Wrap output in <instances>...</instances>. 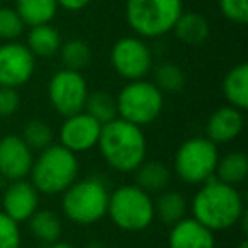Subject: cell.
<instances>
[{"label":"cell","mask_w":248,"mask_h":248,"mask_svg":"<svg viewBox=\"0 0 248 248\" xmlns=\"http://www.w3.org/2000/svg\"><path fill=\"white\" fill-rule=\"evenodd\" d=\"M189 209L194 219L213 233L236 226L247 213L240 190L234 186L221 182L216 177L201 184L192 196Z\"/></svg>","instance_id":"1"},{"label":"cell","mask_w":248,"mask_h":248,"mask_svg":"<svg viewBox=\"0 0 248 248\" xmlns=\"http://www.w3.org/2000/svg\"><path fill=\"white\" fill-rule=\"evenodd\" d=\"M97 148L112 170L133 173L146 160L148 141L140 126L116 117L102 124Z\"/></svg>","instance_id":"2"},{"label":"cell","mask_w":248,"mask_h":248,"mask_svg":"<svg viewBox=\"0 0 248 248\" xmlns=\"http://www.w3.org/2000/svg\"><path fill=\"white\" fill-rule=\"evenodd\" d=\"M80 173L78 156L66 150L65 146L49 145L41 150L31 167V182L39 194L45 196H58L63 194Z\"/></svg>","instance_id":"3"},{"label":"cell","mask_w":248,"mask_h":248,"mask_svg":"<svg viewBox=\"0 0 248 248\" xmlns=\"http://www.w3.org/2000/svg\"><path fill=\"white\" fill-rule=\"evenodd\" d=\"M109 187L100 177L77 179L62 194V211L77 226H92L107 216Z\"/></svg>","instance_id":"4"},{"label":"cell","mask_w":248,"mask_h":248,"mask_svg":"<svg viewBox=\"0 0 248 248\" xmlns=\"http://www.w3.org/2000/svg\"><path fill=\"white\" fill-rule=\"evenodd\" d=\"M184 12L182 0H126L124 17L143 39H155L172 32Z\"/></svg>","instance_id":"5"},{"label":"cell","mask_w":248,"mask_h":248,"mask_svg":"<svg viewBox=\"0 0 248 248\" xmlns=\"http://www.w3.org/2000/svg\"><path fill=\"white\" fill-rule=\"evenodd\" d=\"M107 216L121 231L126 233L145 231L155 221L153 197L135 184L121 186L109 194Z\"/></svg>","instance_id":"6"},{"label":"cell","mask_w":248,"mask_h":248,"mask_svg":"<svg viewBox=\"0 0 248 248\" xmlns=\"http://www.w3.org/2000/svg\"><path fill=\"white\" fill-rule=\"evenodd\" d=\"M117 117L140 128L155 123L165 107V93L146 78L128 82L116 95Z\"/></svg>","instance_id":"7"},{"label":"cell","mask_w":248,"mask_h":248,"mask_svg":"<svg viewBox=\"0 0 248 248\" xmlns=\"http://www.w3.org/2000/svg\"><path fill=\"white\" fill-rule=\"evenodd\" d=\"M219 148L206 136H192L180 143L173 155V172L187 186H197L214 177Z\"/></svg>","instance_id":"8"},{"label":"cell","mask_w":248,"mask_h":248,"mask_svg":"<svg viewBox=\"0 0 248 248\" xmlns=\"http://www.w3.org/2000/svg\"><path fill=\"white\" fill-rule=\"evenodd\" d=\"M110 65L126 82L141 80L153 70V53L140 36H124L110 48Z\"/></svg>","instance_id":"9"},{"label":"cell","mask_w":248,"mask_h":248,"mask_svg":"<svg viewBox=\"0 0 248 248\" xmlns=\"http://www.w3.org/2000/svg\"><path fill=\"white\" fill-rule=\"evenodd\" d=\"M89 97V83L82 72L62 68L48 82V100L62 117L82 112Z\"/></svg>","instance_id":"10"},{"label":"cell","mask_w":248,"mask_h":248,"mask_svg":"<svg viewBox=\"0 0 248 248\" xmlns=\"http://www.w3.org/2000/svg\"><path fill=\"white\" fill-rule=\"evenodd\" d=\"M36 70V56L29 48L17 41H5L0 45V87L26 85Z\"/></svg>","instance_id":"11"},{"label":"cell","mask_w":248,"mask_h":248,"mask_svg":"<svg viewBox=\"0 0 248 248\" xmlns=\"http://www.w3.org/2000/svg\"><path fill=\"white\" fill-rule=\"evenodd\" d=\"M100 129H102V124L93 119L92 116H89L85 110L63 117V123L58 131L60 145L65 146L75 155L87 153L97 146Z\"/></svg>","instance_id":"12"},{"label":"cell","mask_w":248,"mask_h":248,"mask_svg":"<svg viewBox=\"0 0 248 248\" xmlns=\"http://www.w3.org/2000/svg\"><path fill=\"white\" fill-rule=\"evenodd\" d=\"M34 153L19 135L0 138V177L9 182L26 179L31 172Z\"/></svg>","instance_id":"13"},{"label":"cell","mask_w":248,"mask_h":248,"mask_svg":"<svg viewBox=\"0 0 248 248\" xmlns=\"http://www.w3.org/2000/svg\"><path fill=\"white\" fill-rule=\"evenodd\" d=\"M39 196L31 180H12L2 194V213L17 224L26 223L39 209Z\"/></svg>","instance_id":"14"},{"label":"cell","mask_w":248,"mask_h":248,"mask_svg":"<svg viewBox=\"0 0 248 248\" xmlns=\"http://www.w3.org/2000/svg\"><path fill=\"white\" fill-rule=\"evenodd\" d=\"M245 128L243 110L233 106L217 107L206 123V138L214 145H228L241 135Z\"/></svg>","instance_id":"15"},{"label":"cell","mask_w":248,"mask_h":248,"mask_svg":"<svg viewBox=\"0 0 248 248\" xmlns=\"http://www.w3.org/2000/svg\"><path fill=\"white\" fill-rule=\"evenodd\" d=\"M169 248H216V238L211 230L194 217H184L170 226Z\"/></svg>","instance_id":"16"},{"label":"cell","mask_w":248,"mask_h":248,"mask_svg":"<svg viewBox=\"0 0 248 248\" xmlns=\"http://www.w3.org/2000/svg\"><path fill=\"white\" fill-rule=\"evenodd\" d=\"M133 173H135V186L148 192L150 196L167 190L172 180L170 167L160 160H145Z\"/></svg>","instance_id":"17"},{"label":"cell","mask_w":248,"mask_h":248,"mask_svg":"<svg viewBox=\"0 0 248 248\" xmlns=\"http://www.w3.org/2000/svg\"><path fill=\"white\" fill-rule=\"evenodd\" d=\"M172 32L182 45L201 46L207 41L211 34V26L207 19L199 12H182L177 19Z\"/></svg>","instance_id":"18"},{"label":"cell","mask_w":248,"mask_h":248,"mask_svg":"<svg viewBox=\"0 0 248 248\" xmlns=\"http://www.w3.org/2000/svg\"><path fill=\"white\" fill-rule=\"evenodd\" d=\"M223 95L228 106L240 110L248 109V65L238 63L223 78Z\"/></svg>","instance_id":"19"},{"label":"cell","mask_w":248,"mask_h":248,"mask_svg":"<svg viewBox=\"0 0 248 248\" xmlns=\"http://www.w3.org/2000/svg\"><path fill=\"white\" fill-rule=\"evenodd\" d=\"M153 204H155V219L169 228L184 219L189 211V202L179 190H163L158 194L156 201H153Z\"/></svg>","instance_id":"20"},{"label":"cell","mask_w":248,"mask_h":248,"mask_svg":"<svg viewBox=\"0 0 248 248\" xmlns=\"http://www.w3.org/2000/svg\"><path fill=\"white\" fill-rule=\"evenodd\" d=\"M26 46L36 58H51L60 51L62 46V36L58 29L51 24L31 26L26 39Z\"/></svg>","instance_id":"21"},{"label":"cell","mask_w":248,"mask_h":248,"mask_svg":"<svg viewBox=\"0 0 248 248\" xmlns=\"http://www.w3.org/2000/svg\"><path fill=\"white\" fill-rule=\"evenodd\" d=\"M26 223H28L32 236L38 241H41L43 245L55 243V241H58L62 238V217L58 216V213H55L51 209H38Z\"/></svg>","instance_id":"22"},{"label":"cell","mask_w":248,"mask_h":248,"mask_svg":"<svg viewBox=\"0 0 248 248\" xmlns=\"http://www.w3.org/2000/svg\"><path fill=\"white\" fill-rule=\"evenodd\" d=\"M214 177L230 186H241L248 177V156L243 152H230L217 160Z\"/></svg>","instance_id":"23"},{"label":"cell","mask_w":248,"mask_h":248,"mask_svg":"<svg viewBox=\"0 0 248 248\" xmlns=\"http://www.w3.org/2000/svg\"><path fill=\"white\" fill-rule=\"evenodd\" d=\"M16 11L26 26L49 24L58 12L56 0H16Z\"/></svg>","instance_id":"24"},{"label":"cell","mask_w":248,"mask_h":248,"mask_svg":"<svg viewBox=\"0 0 248 248\" xmlns=\"http://www.w3.org/2000/svg\"><path fill=\"white\" fill-rule=\"evenodd\" d=\"M153 72V83L162 93H179L186 87V72L172 62H163L156 65Z\"/></svg>","instance_id":"25"},{"label":"cell","mask_w":248,"mask_h":248,"mask_svg":"<svg viewBox=\"0 0 248 248\" xmlns=\"http://www.w3.org/2000/svg\"><path fill=\"white\" fill-rule=\"evenodd\" d=\"M58 53H60V58H62L63 68L75 70V72L85 70L90 65V60H92L90 46L83 39L78 38H73L62 43Z\"/></svg>","instance_id":"26"},{"label":"cell","mask_w":248,"mask_h":248,"mask_svg":"<svg viewBox=\"0 0 248 248\" xmlns=\"http://www.w3.org/2000/svg\"><path fill=\"white\" fill-rule=\"evenodd\" d=\"M83 110H85L89 116H92L95 121H99L100 124H106L117 117L116 97L104 92V90L89 92V97H87Z\"/></svg>","instance_id":"27"},{"label":"cell","mask_w":248,"mask_h":248,"mask_svg":"<svg viewBox=\"0 0 248 248\" xmlns=\"http://www.w3.org/2000/svg\"><path fill=\"white\" fill-rule=\"evenodd\" d=\"M22 140L26 145L32 150V152H41V150L48 148L55 141V133H53L51 126L43 119H31L24 124L22 129Z\"/></svg>","instance_id":"28"},{"label":"cell","mask_w":248,"mask_h":248,"mask_svg":"<svg viewBox=\"0 0 248 248\" xmlns=\"http://www.w3.org/2000/svg\"><path fill=\"white\" fill-rule=\"evenodd\" d=\"M24 28V21L16 9L0 5V39L2 41H16L19 36H22Z\"/></svg>","instance_id":"29"},{"label":"cell","mask_w":248,"mask_h":248,"mask_svg":"<svg viewBox=\"0 0 248 248\" xmlns=\"http://www.w3.org/2000/svg\"><path fill=\"white\" fill-rule=\"evenodd\" d=\"M21 243L19 224L0 211V248H21Z\"/></svg>","instance_id":"30"},{"label":"cell","mask_w":248,"mask_h":248,"mask_svg":"<svg viewBox=\"0 0 248 248\" xmlns=\"http://www.w3.org/2000/svg\"><path fill=\"white\" fill-rule=\"evenodd\" d=\"M219 11L233 24L248 22V0H219Z\"/></svg>","instance_id":"31"},{"label":"cell","mask_w":248,"mask_h":248,"mask_svg":"<svg viewBox=\"0 0 248 248\" xmlns=\"http://www.w3.org/2000/svg\"><path fill=\"white\" fill-rule=\"evenodd\" d=\"M21 107V93L12 87H0V117H12Z\"/></svg>","instance_id":"32"},{"label":"cell","mask_w":248,"mask_h":248,"mask_svg":"<svg viewBox=\"0 0 248 248\" xmlns=\"http://www.w3.org/2000/svg\"><path fill=\"white\" fill-rule=\"evenodd\" d=\"M56 2H58V7L68 12H78L90 4V0H56Z\"/></svg>","instance_id":"33"},{"label":"cell","mask_w":248,"mask_h":248,"mask_svg":"<svg viewBox=\"0 0 248 248\" xmlns=\"http://www.w3.org/2000/svg\"><path fill=\"white\" fill-rule=\"evenodd\" d=\"M45 248H75L72 243H68V241H62V240H58V241H55V243H49V245H46Z\"/></svg>","instance_id":"34"},{"label":"cell","mask_w":248,"mask_h":248,"mask_svg":"<svg viewBox=\"0 0 248 248\" xmlns=\"http://www.w3.org/2000/svg\"><path fill=\"white\" fill-rule=\"evenodd\" d=\"M83 248H107V247L102 243V241H99V240H92V241H87V243L83 245Z\"/></svg>","instance_id":"35"},{"label":"cell","mask_w":248,"mask_h":248,"mask_svg":"<svg viewBox=\"0 0 248 248\" xmlns=\"http://www.w3.org/2000/svg\"><path fill=\"white\" fill-rule=\"evenodd\" d=\"M236 248H248V241L247 240H241L240 243H238Z\"/></svg>","instance_id":"36"},{"label":"cell","mask_w":248,"mask_h":248,"mask_svg":"<svg viewBox=\"0 0 248 248\" xmlns=\"http://www.w3.org/2000/svg\"><path fill=\"white\" fill-rule=\"evenodd\" d=\"M2 2H4V0H0V5H2Z\"/></svg>","instance_id":"37"}]
</instances>
